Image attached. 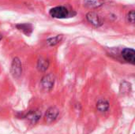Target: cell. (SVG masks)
Returning <instances> with one entry per match:
<instances>
[{"label": "cell", "mask_w": 135, "mask_h": 134, "mask_svg": "<svg viewBox=\"0 0 135 134\" xmlns=\"http://www.w3.org/2000/svg\"><path fill=\"white\" fill-rule=\"evenodd\" d=\"M49 14L53 18L64 19V18L69 17L70 15V13L66 6H58L51 8L49 11Z\"/></svg>", "instance_id": "obj_1"}, {"label": "cell", "mask_w": 135, "mask_h": 134, "mask_svg": "<svg viewBox=\"0 0 135 134\" xmlns=\"http://www.w3.org/2000/svg\"><path fill=\"white\" fill-rule=\"evenodd\" d=\"M10 73L14 78H19L22 74V65L18 58H14L10 66Z\"/></svg>", "instance_id": "obj_2"}, {"label": "cell", "mask_w": 135, "mask_h": 134, "mask_svg": "<svg viewBox=\"0 0 135 134\" xmlns=\"http://www.w3.org/2000/svg\"><path fill=\"white\" fill-rule=\"evenodd\" d=\"M55 76L52 73H48V74L43 77L40 84H41L42 88L45 91L49 92L53 88L54 85H55Z\"/></svg>", "instance_id": "obj_3"}, {"label": "cell", "mask_w": 135, "mask_h": 134, "mask_svg": "<svg viewBox=\"0 0 135 134\" xmlns=\"http://www.w3.org/2000/svg\"><path fill=\"white\" fill-rule=\"evenodd\" d=\"M86 19L92 25L96 28L100 27L103 24V21L101 17L95 12H89L86 14Z\"/></svg>", "instance_id": "obj_4"}, {"label": "cell", "mask_w": 135, "mask_h": 134, "mask_svg": "<svg viewBox=\"0 0 135 134\" xmlns=\"http://www.w3.org/2000/svg\"><path fill=\"white\" fill-rule=\"evenodd\" d=\"M59 115V111L56 107H50L45 113L44 121L47 123H52L57 119Z\"/></svg>", "instance_id": "obj_5"}, {"label": "cell", "mask_w": 135, "mask_h": 134, "mask_svg": "<svg viewBox=\"0 0 135 134\" xmlns=\"http://www.w3.org/2000/svg\"><path fill=\"white\" fill-rule=\"evenodd\" d=\"M123 59L132 65L135 64V51L132 48H124L121 52Z\"/></svg>", "instance_id": "obj_6"}, {"label": "cell", "mask_w": 135, "mask_h": 134, "mask_svg": "<svg viewBox=\"0 0 135 134\" xmlns=\"http://www.w3.org/2000/svg\"><path fill=\"white\" fill-rule=\"evenodd\" d=\"M16 28L20 32H23L26 36H29L32 32V25L29 23H21L16 25Z\"/></svg>", "instance_id": "obj_7"}, {"label": "cell", "mask_w": 135, "mask_h": 134, "mask_svg": "<svg viewBox=\"0 0 135 134\" xmlns=\"http://www.w3.org/2000/svg\"><path fill=\"white\" fill-rule=\"evenodd\" d=\"M40 117H41V112L39 111L38 110L30 111L25 115V118L27 119H28L32 123L37 122L39 121V119L40 118Z\"/></svg>", "instance_id": "obj_8"}, {"label": "cell", "mask_w": 135, "mask_h": 134, "mask_svg": "<svg viewBox=\"0 0 135 134\" xmlns=\"http://www.w3.org/2000/svg\"><path fill=\"white\" fill-rule=\"evenodd\" d=\"M105 2V0H84V5L89 9H97Z\"/></svg>", "instance_id": "obj_9"}, {"label": "cell", "mask_w": 135, "mask_h": 134, "mask_svg": "<svg viewBox=\"0 0 135 134\" xmlns=\"http://www.w3.org/2000/svg\"><path fill=\"white\" fill-rule=\"evenodd\" d=\"M49 61L43 57H40L38 61H37V64H36V67L38 69L39 71L40 72H45L48 67H49Z\"/></svg>", "instance_id": "obj_10"}, {"label": "cell", "mask_w": 135, "mask_h": 134, "mask_svg": "<svg viewBox=\"0 0 135 134\" xmlns=\"http://www.w3.org/2000/svg\"><path fill=\"white\" fill-rule=\"evenodd\" d=\"M97 108L100 112H105L109 109V103L108 100H100L97 103Z\"/></svg>", "instance_id": "obj_11"}, {"label": "cell", "mask_w": 135, "mask_h": 134, "mask_svg": "<svg viewBox=\"0 0 135 134\" xmlns=\"http://www.w3.org/2000/svg\"><path fill=\"white\" fill-rule=\"evenodd\" d=\"M62 39V35H58V36H55L53 37H50L47 39V43L50 47H54V46L57 45L59 42H61Z\"/></svg>", "instance_id": "obj_12"}, {"label": "cell", "mask_w": 135, "mask_h": 134, "mask_svg": "<svg viewBox=\"0 0 135 134\" xmlns=\"http://www.w3.org/2000/svg\"><path fill=\"white\" fill-rule=\"evenodd\" d=\"M131 91V85L129 82L124 81L120 85V92L123 94H128Z\"/></svg>", "instance_id": "obj_13"}, {"label": "cell", "mask_w": 135, "mask_h": 134, "mask_svg": "<svg viewBox=\"0 0 135 134\" xmlns=\"http://www.w3.org/2000/svg\"><path fill=\"white\" fill-rule=\"evenodd\" d=\"M134 10H131L128 13H127V19L128 21V22L131 23V24H134Z\"/></svg>", "instance_id": "obj_14"}, {"label": "cell", "mask_w": 135, "mask_h": 134, "mask_svg": "<svg viewBox=\"0 0 135 134\" xmlns=\"http://www.w3.org/2000/svg\"><path fill=\"white\" fill-rule=\"evenodd\" d=\"M2 38H3V36H2V34L0 33V41H1L2 39Z\"/></svg>", "instance_id": "obj_15"}]
</instances>
